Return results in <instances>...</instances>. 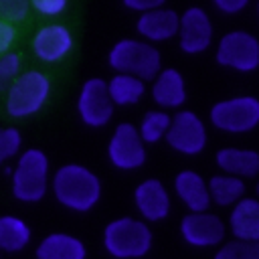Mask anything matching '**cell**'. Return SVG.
<instances>
[{"mask_svg":"<svg viewBox=\"0 0 259 259\" xmlns=\"http://www.w3.org/2000/svg\"><path fill=\"white\" fill-rule=\"evenodd\" d=\"M51 190L61 206L89 212L101 198V180L83 164H63L51 178Z\"/></svg>","mask_w":259,"mask_h":259,"instance_id":"6da1fadb","label":"cell"},{"mask_svg":"<svg viewBox=\"0 0 259 259\" xmlns=\"http://www.w3.org/2000/svg\"><path fill=\"white\" fill-rule=\"evenodd\" d=\"M107 65L115 73L132 75L148 83L154 81V77L160 73L162 55L154 45L142 38H121L109 49Z\"/></svg>","mask_w":259,"mask_h":259,"instance_id":"7a4b0ae2","label":"cell"},{"mask_svg":"<svg viewBox=\"0 0 259 259\" xmlns=\"http://www.w3.org/2000/svg\"><path fill=\"white\" fill-rule=\"evenodd\" d=\"M152 241V229L142 219L119 217L103 229V247L113 259H142L150 253Z\"/></svg>","mask_w":259,"mask_h":259,"instance_id":"3957f363","label":"cell"},{"mask_svg":"<svg viewBox=\"0 0 259 259\" xmlns=\"http://www.w3.org/2000/svg\"><path fill=\"white\" fill-rule=\"evenodd\" d=\"M51 186V164L40 148H26L18 154L12 170V194L20 202H38Z\"/></svg>","mask_w":259,"mask_h":259,"instance_id":"277c9868","label":"cell"},{"mask_svg":"<svg viewBox=\"0 0 259 259\" xmlns=\"http://www.w3.org/2000/svg\"><path fill=\"white\" fill-rule=\"evenodd\" d=\"M51 79L38 71L28 69L22 71L8 87L6 93V113L12 119H24L30 115H36L51 97Z\"/></svg>","mask_w":259,"mask_h":259,"instance_id":"5b68a950","label":"cell"},{"mask_svg":"<svg viewBox=\"0 0 259 259\" xmlns=\"http://www.w3.org/2000/svg\"><path fill=\"white\" fill-rule=\"evenodd\" d=\"M208 119L212 127L225 134H247L259 125V99L255 95H237L217 101Z\"/></svg>","mask_w":259,"mask_h":259,"instance_id":"8992f818","label":"cell"},{"mask_svg":"<svg viewBox=\"0 0 259 259\" xmlns=\"http://www.w3.org/2000/svg\"><path fill=\"white\" fill-rule=\"evenodd\" d=\"M214 59L221 67L253 73L259 69V38L247 30H229L221 36Z\"/></svg>","mask_w":259,"mask_h":259,"instance_id":"52a82bcc","label":"cell"},{"mask_svg":"<svg viewBox=\"0 0 259 259\" xmlns=\"http://www.w3.org/2000/svg\"><path fill=\"white\" fill-rule=\"evenodd\" d=\"M164 140L178 154L198 156L206 148L208 134H206V125L200 119V115H196L190 109H180L172 115L170 130Z\"/></svg>","mask_w":259,"mask_h":259,"instance_id":"ba28073f","label":"cell"},{"mask_svg":"<svg viewBox=\"0 0 259 259\" xmlns=\"http://www.w3.org/2000/svg\"><path fill=\"white\" fill-rule=\"evenodd\" d=\"M146 144L138 134V125L121 121L115 125L107 142V158L117 170H138L146 164Z\"/></svg>","mask_w":259,"mask_h":259,"instance_id":"9c48e42d","label":"cell"},{"mask_svg":"<svg viewBox=\"0 0 259 259\" xmlns=\"http://www.w3.org/2000/svg\"><path fill=\"white\" fill-rule=\"evenodd\" d=\"M115 105L107 93V81L101 77H89L83 81L77 95L79 119L89 127H103L111 121Z\"/></svg>","mask_w":259,"mask_h":259,"instance_id":"30bf717a","label":"cell"},{"mask_svg":"<svg viewBox=\"0 0 259 259\" xmlns=\"http://www.w3.org/2000/svg\"><path fill=\"white\" fill-rule=\"evenodd\" d=\"M214 26L208 12L200 6H190L180 14L178 20V47L186 55H200L212 42Z\"/></svg>","mask_w":259,"mask_h":259,"instance_id":"8fae6325","label":"cell"},{"mask_svg":"<svg viewBox=\"0 0 259 259\" xmlns=\"http://www.w3.org/2000/svg\"><path fill=\"white\" fill-rule=\"evenodd\" d=\"M180 235L190 247L208 249L221 247L227 237V225L221 217L204 210V212H188L180 221Z\"/></svg>","mask_w":259,"mask_h":259,"instance_id":"7c38bea8","label":"cell"},{"mask_svg":"<svg viewBox=\"0 0 259 259\" xmlns=\"http://www.w3.org/2000/svg\"><path fill=\"white\" fill-rule=\"evenodd\" d=\"M32 53L40 63L47 65H55L59 61H63L75 47V38L71 34V30L61 24V22H49L45 26H40L32 40H30Z\"/></svg>","mask_w":259,"mask_h":259,"instance_id":"4fadbf2b","label":"cell"},{"mask_svg":"<svg viewBox=\"0 0 259 259\" xmlns=\"http://www.w3.org/2000/svg\"><path fill=\"white\" fill-rule=\"evenodd\" d=\"M134 202L144 223H160L170 214V194L162 180L146 178L134 190Z\"/></svg>","mask_w":259,"mask_h":259,"instance_id":"5bb4252c","label":"cell"},{"mask_svg":"<svg viewBox=\"0 0 259 259\" xmlns=\"http://www.w3.org/2000/svg\"><path fill=\"white\" fill-rule=\"evenodd\" d=\"M178 20L180 14L172 8H156L142 12L136 20V32L142 36V40L156 45V42H166L178 34Z\"/></svg>","mask_w":259,"mask_h":259,"instance_id":"9a60e30c","label":"cell"},{"mask_svg":"<svg viewBox=\"0 0 259 259\" xmlns=\"http://www.w3.org/2000/svg\"><path fill=\"white\" fill-rule=\"evenodd\" d=\"M152 99L160 109H180L186 103L184 75L174 67H162L152 83Z\"/></svg>","mask_w":259,"mask_h":259,"instance_id":"2e32d148","label":"cell"},{"mask_svg":"<svg viewBox=\"0 0 259 259\" xmlns=\"http://www.w3.org/2000/svg\"><path fill=\"white\" fill-rule=\"evenodd\" d=\"M229 231L235 241L259 243V198L243 196L231 208Z\"/></svg>","mask_w":259,"mask_h":259,"instance_id":"e0dca14e","label":"cell"},{"mask_svg":"<svg viewBox=\"0 0 259 259\" xmlns=\"http://www.w3.org/2000/svg\"><path fill=\"white\" fill-rule=\"evenodd\" d=\"M174 192L188 212H204L210 206L208 184L194 170H180L174 176Z\"/></svg>","mask_w":259,"mask_h":259,"instance_id":"ac0fdd59","label":"cell"},{"mask_svg":"<svg viewBox=\"0 0 259 259\" xmlns=\"http://www.w3.org/2000/svg\"><path fill=\"white\" fill-rule=\"evenodd\" d=\"M214 160L223 174L237 176L241 180L259 176V152L255 150L227 146L217 152Z\"/></svg>","mask_w":259,"mask_h":259,"instance_id":"d6986e66","label":"cell"},{"mask_svg":"<svg viewBox=\"0 0 259 259\" xmlns=\"http://www.w3.org/2000/svg\"><path fill=\"white\" fill-rule=\"evenodd\" d=\"M34 255L36 259H85L87 247L75 235L51 233L38 243Z\"/></svg>","mask_w":259,"mask_h":259,"instance_id":"ffe728a7","label":"cell"},{"mask_svg":"<svg viewBox=\"0 0 259 259\" xmlns=\"http://www.w3.org/2000/svg\"><path fill=\"white\" fill-rule=\"evenodd\" d=\"M32 239V231L24 219L14 214L0 217V253H18Z\"/></svg>","mask_w":259,"mask_h":259,"instance_id":"44dd1931","label":"cell"},{"mask_svg":"<svg viewBox=\"0 0 259 259\" xmlns=\"http://www.w3.org/2000/svg\"><path fill=\"white\" fill-rule=\"evenodd\" d=\"M107 93H109V99L113 105H119V107L136 105L146 93V83L138 77L115 73L107 81Z\"/></svg>","mask_w":259,"mask_h":259,"instance_id":"7402d4cb","label":"cell"},{"mask_svg":"<svg viewBox=\"0 0 259 259\" xmlns=\"http://www.w3.org/2000/svg\"><path fill=\"white\" fill-rule=\"evenodd\" d=\"M210 204L217 206H235L245 196V180L229 174H214L208 182Z\"/></svg>","mask_w":259,"mask_h":259,"instance_id":"603a6c76","label":"cell"},{"mask_svg":"<svg viewBox=\"0 0 259 259\" xmlns=\"http://www.w3.org/2000/svg\"><path fill=\"white\" fill-rule=\"evenodd\" d=\"M170 121H172V115L168 111L150 109L144 113V117L138 125V134L144 140V144H156L166 138V134L170 130Z\"/></svg>","mask_w":259,"mask_h":259,"instance_id":"cb8c5ba5","label":"cell"},{"mask_svg":"<svg viewBox=\"0 0 259 259\" xmlns=\"http://www.w3.org/2000/svg\"><path fill=\"white\" fill-rule=\"evenodd\" d=\"M212 259H259V243L229 241L219 247Z\"/></svg>","mask_w":259,"mask_h":259,"instance_id":"d4e9b609","label":"cell"},{"mask_svg":"<svg viewBox=\"0 0 259 259\" xmlns=\"http://www.w3.org/2000/svg\"><path fill=\"white\" fill-rule=\"evenodd\" d=\"M22 73V57L14 51L0 55V89H8L10 83Z\"/></svg>","mask_w":259,"mask_h":259,"instance_id":"484cf974","label":"cell"},{"mask_svg":"<svg viewBox=\"0 0 259 259\" xmlns=\"http://www.w3.org/2000/svg\"><path fill=\"white\" fill-rule=\"evenodd\" d=\"M20 148H22V136L16 127L8 125V127H0V166L18 156L20 154Z\"/></svg>","mask_w":259,"mask_h":259,"instance_id":"4316f807","label":"cell"},{"mask_svg":"<svg viewBox=\"0 0 259 259\" xmlns=\"http://www.w3.org/2000/svg\"><path fill=\"white\" fill-rule=\"evenodd\" d=\"M30 12V0H0V20L22 22Z\"/></svg>","mask_w":259,"mask_h":259,"instance_id":"83f0119b","label":"cell"},{"mask_svg":"<svg viewBox=\"0 0 259 259\" xmlns=\"http://www.w3.org/2000/svg\"><path fill=\"white\" fill-rule=\"evenodd\" d=\"M67 4L69 0H30V8L47 18L61 16L67 10Z\"/></svg>","mask_w":259,"mask_h":259,"instance_id":"f1b7e54d","label":"cell"},{"mask_svg":"<svg viewBox=\"0 0 259 259\" xmlns=\"http://www.w3.org/2000/svg\"><path fill=\"white\" fill-rule=\"evenodd\" d=\"M14 40H16L14 24H10L6 20H0V55L8 53L12 49V45H14Z\"/></svg>","mask_w":259,"mask_h":259,"instance_id":"f546056e","label":"cell"},{"mask_svg":"<svg viewBox=\"0 0 259 259\" xmlns=\"http://www.w3.org/2000/svg\"><path fill=\"white\" fill-rule=\"evenodd\" d=\"M251 0H212L214 8L223 14H239L249 6Z\"/></svg>","mask_w":259,"mask_h":259,"instance_id":"4dcf8cb0","label":"cell"},{"mask_svg":"<svg viewBox=\"0 0 259 259\" xmlns=\"http://www.w3.org/2000/svg\"><path fill=\"white\" fill-rule=\"evenodd\" d=\"M125 8L142 14V12H148V10H156V8H162L166 4V0H121Z\"/></svg>","mask_w":259,"mask_h":259,"instance_id":"1f68e13d","label":"cell"},{"mask_svg":"<svg viewBox=\"0 0 259 259\" xmlns=\"http://www.w3.org/2000/svg\"><path fill=\"white\" fill-rule=\"evenodd\" d=\"M255 190H257V198H259V180H257V186H255Z\"/></svg>","mask_w":259,"mask_h":259,"instance_id":"d6a6232c","label":"cell"},{"mask_svg":"<svg viewBox=\"0 0 259 259\" xmlns=\"http://www.w3.org/2000/svg\"><path fill=\"white\" fill-rule=\"evenodd\" d=\"M255 10H257V16H259V0H257V6H255Z\"/></svg>","mask_w":259,"mask_h":259,"instance_id":"836d02e7","label":"cell"}]
</instances>
